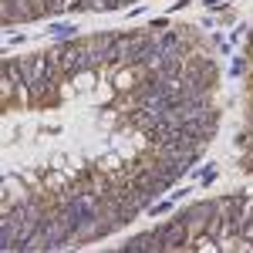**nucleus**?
Masks as SVG:
<instances>
[{
  "instance_id": "obj_1",
  "label": "nucleus",
  "mask_w": 253,
  "mask_h": 253,
  "mask_svg": "<svg viewBox=\"0 0 253 253\" xmlns=\"http://www.w3.org/2000/svg\"><path fill=\"white\" fill-rule=\"evenodd\" d=\"M156 236L162 240V247L166 250H182V243L189 240V230H186V223H182V216L172 219V223H162L156 230Z\"/></svg>"
},
{
  "instance_id": "obj_2",
  "label": "nucleus",
  "mask_w": 253,
  "mask_h": 253,
  "mask_svg": "<svg viewBox=\"0 0 253 253\" xmlns=\"http://www.w3.org/2000/svg\"><path fill=\"white\" fill-rule=\"evenodd\" d=\"M122 250H125V253H142V250L156 253V250H166V247H162V240H159L156 233H142V236H135L132 243H125Z\"/></svg>"
}]
</instances>
